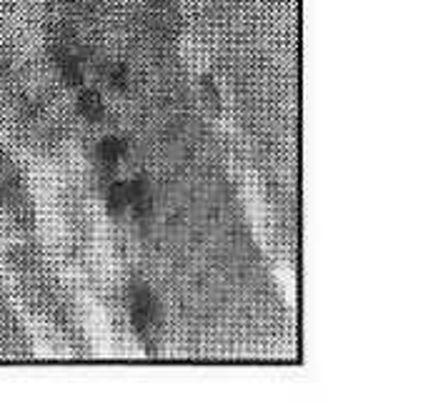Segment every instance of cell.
Masks as SVG:
<instances>
[{
  "instance_id": "cell-1",
  "label": "cell",
  "mask_w": 428,
  "mask_h": 413,
  "mask_svg": "<svg viewBox=\"0 0 428 413\" xmlns=\"http://www.w3.org/2000/svg\"><path fill=\"white\" fill-rule=\"evenodd\" d=\"M128 306H131V324L136 329L138 338L148 346L153 343V338L160 331V306L158 298L153 296L148 286H136L128 298Z\"/></svg>"
},
{
  "instance_id": "cell-2",
  "label": "cell",
  "mask_w": 428,
  "mask_h": 413,
  "mask_svg": "<svg viewBox=\"0 0 428 413\" xmlns=\"http://www.w3.org/2000/svg\"><path fill=\"white\" fill-rule=\"evenodd\" d=\"M75 106H78V113L88 123H98V121H103V116H106V101H103L101 90L88 88V85H80Z\"/></svg>"
},
{
  "instance_id": "cell-3",
  "label": "cell",
  "mask_w": 428,
  "mask_h": 413,
  "mask_svg": "<svg viewBox=\"0 0 428 413\" xmlns=\"http://www.w3.org/2000/svg\"><path fill=\"white\" fill-rule=\"evenodd\" d=\"M153 206L150 198V188L143 178L128 180V213H133L136 218H146Z\"/></svg>"
},
{
  "instance_id": "cell-4",
  "label": "cell",
  "mask_w": 428,
  "mask_h": 413,
  "mask_svg": "<svg viewBox=\"0 0 428 413\" xmlns=\"http://www.w3.org/2000/svg\"><path fill=\"white\" fill-rule=\"evenodd\" d=\"M128 153V143L121 136H108L98 143V160H101L106 168H116Z\"/></svg>"
},
{
  "instance_id": "cell-5",
  "label": "cell",
  "mask_w": 428,
  "mask_h": 413,
  "mask_svg": "<svg viewBox=\"0 0 428 413\" xmlns=\"http://www.w3.org/2000/svg\"><path fill=\"white\" fill-rule=\"evenodd\" d=\"M106 208L111 216H123L128 213V183L126 180H113L106 188Z\"/></svg>"
},
{
  "instance_id": "cell-6",
  "label": "cell",
  "mask_w": 428,
  "mask_h": 413,
  "mask_svg": "<svg viewBox=\"0 0 428 413\" xmlns=\"http://www.w3.org/2000/svg\"><path fill=\"white\" fill-rule=\"evenodd\" d=\"M58 70H60V78H63L65 85L70 88H80L85 80V68L75 55H63L58 63Z\"/></svg>"
},
{
  "instance_id": "cell-7",
  "label": "cell",
  "mask_w": 428,
  "mask_h": 413,
  "mask_svg": "<svg viewBox=\"0 0 428 413\" xmlns=\"http://www.w3.org/2000/svg\"><path fill=\"white\" fill-rule=\"evenodd\" d=\"M106 78H108V85H111L113 90H126L128 83H131V75H128L126 65H113V68L106 73Z\"/></svg>"
}]
</instances>
